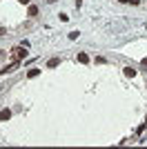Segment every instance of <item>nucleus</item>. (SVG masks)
I'll return each instance as SVG.
<instances>
[{
	"instance_id": "nucleus-1",
	"label": "nucleus",
	"mask_w": 147,
	"mask_h": 149,
	"mask_svg": "<svg viewBox=\"0 0 147 149\" xmlns=\"http://www.w3.org/2000/svg\"><path fill=\"white\" fill-rule=\"evenodd\" d=\"M24 49H27V47H16V49L11 51V54H13V58H16V60H22V58L27 56V51H24Z\"/></svg>"
},
{
	"instance_id": "nucleus-10",
	"label": "nucleus",
	"mask_w": 147,
	"mask_h": 149,
	"mask_svg": "<svg viewBox=\"0 0 147 149\" xmlns=\"http://www.w3.org/2000/svg\"><path fill=\"white\" fill-rule=\"evenodd\" d=\"M118 2H132V0H118Z\"/></svg>"
},
{
	"instance_id": "nucleus-6",
	"label": "nucleus",
	"mask_w": 147,
	"mask_h": 149,
	"mask_svg": "<svg viewBox=\"0 0 147 149\" xmlns=\"http://www.w3.org/2000/svg\"><path fill=\"white\" fill-rule=\"evenodd\" d=\"M60 65V58H51V60L47 62V67H58Z\"/></svg>"
},
{
	"instance_id": "nucleus-7",
	"label": "nucleus",
	"mask_w": 147,
	"mask_h": 149,
	"mask_svg": "<svg viewBox=\"0 0 147 149\" xmlns=\"http://www.w3.org/2000/svg\"><path fill=\"white\" fill-rule=\"evenodd\" d=\"M27 13H29L31 18H34V16H38V7H34V5H31V7H29V11H27Z\"/></svg>"
},
{
	"instance_id": "nucleus-4",
	"label": "nucleus",
	"mask_w": 147,
	"mask_h": 149,
	"mask_svg": "<svg viewBox=\"0 0 147 149\" xmlns=\"http://www.w3.org/2000/svg\"><path fill=\"white\" fill-rule=\"evenodd\" d=\"M125 76H127V78H134V76H136V69H132V67H125Z\"/></svg>"
},
{
	"instance_id": "nucleus-11",
	"label": "nucleus",
	"mask_w": 147,
	"mask_h": 149,
	"mask_svg": "<svg viewBox=\"0 0 147 149\" xmlns=\"http://www.w3.org/2000/svg\"><path fill=\"white\" fill-rule=\"evenodd\" d=\"M47 2H56V0H47Z\"/></svg>"
},
{
	"instance_id": "nucleus-9",
	"label": "nucleus",
	"mask_w": 147,
	"mask_h": 149,
	"mask_svg": "<svg viewBox=\"0 0 147 149\" xmlns=\"http://www.w3.org/2000/svg\"><path fill=\"white\" fill-rule=\"evenodd\" d=\"M143 67H147V56H145V58H143Z\"/></svg>"
},
{
	"instance_id": "nucleus-3",
	"label": "nucleus",
	"mask_w": 147,
	"mask_h": 149,
	"mask_svg": "<svg viewBox=\"0 0 147 149\" xmlns=\"http://www.w3.org/2000/svg\"><path fill=\"white\" fill-rule=\"evenodd\" d=\"M38 74H40V69H38V67H31L29 71H27V76H29V78H36Z\"/></svg>"
},
{
	"instance_id": "nucleus-5",
	"label": "nucleus",
	"mask_w": 147,
	"mask_h": 149,
	"mask_svg": "<svg viewBox=\"0 0 147 149\" xmlns=\"http://www.w3.org/2000/svg\"><path fill=\"white\" fill-rule=\"evenodd\" d=\"M76 60L85 65V62H89V56H87V54H78V58H76Z\"/></svg>"
},
{
	"instance_id": "nucleus-12",
	"label": "nucleus",
	"mask_w": 147,
	"mask_h": 149,
	"mask_svg": "<svg viewBox=\"0 0 147 149\" xmlns=\"http://www.w3.org/2000/svg\"><path fill=\"white\" fill-rule=\"evenodd\" d=\"M145 125H147V116H145Z\"/></svg>"
},
{
	"instance_id": "nucleus-8",
	"label": "nucleus",
	"mask_w": 147,
	"mask_h": 149,
	"mask_svg": "<svg viewBox=\"0 0 147 149\" xmlns=\"http://www.w3.org/2000/svg\"><path fill=\"white\" fill-rule=\"evenodd\" d=\"M20 5H29V0H18Z\"/></svg>"
},
{
	"instance_id": "nucleus-2",
	"label": "nucleus",
	"mask_w": 147,
	"mask_h": 149,
	"mask_svg": "<svg viewBox=\"0 0 147 149\" xmlns=\"http://www.w3.org/2000/svg\"><path fill=\"white\" fill-rule=\"evenodd\" d=\"M11 118V111H9V109H2V111H0V120H9Z\"/></svg>"
}]
</instances>
